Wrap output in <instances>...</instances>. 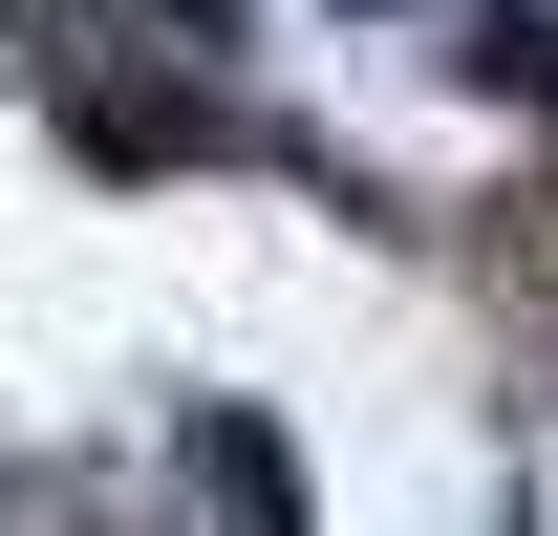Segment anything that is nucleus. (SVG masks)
<instances>
[{
  "mask_svg": "<svg viewBox=\"0 0 558 536\" xmlns=\"http://www.w3.org/2000/svg\"><path fill=\"white\" fill-rule=\"evenodd\" d=\"M194 472H215V515H236V536H301V472H279L258 407H194Z\"/></svg>",
  "mask_w": 558,
  "mask_h": 536,
  "instance_id": "nucleus-1",
  "label": "nucleus"
},
{
  "mask_svg": "<svg viewBox=\"0 0 558 536\" xmlns=\"http://www.w3.org/2000/svg\"><path fill=\"white\" fill-rule=\"evenodd\" d=\"M473 86H515V108H558V22H537V0H494V22H473Z\"/></svg>",
  "mask_w": 558,
  "mask_h": 536,
  "instance_id": "nucleus-2",
  "label": "nucleus"
},
{
  "mask_svg": "<svg viewBox=\"0 0 558 536\" xmlns=\"http://www.w3.org/2000/svg\"><path fill=\"white\" fill-rule=\"evenodd\" d=\"M150 22H172V44H236V0H150Z\"/></svg>",
  "mask_w": 558,
  "mask_h": 536,
  "instance_id": "nucleus-3",
  "label": "nucleus"
}]
</instances>
